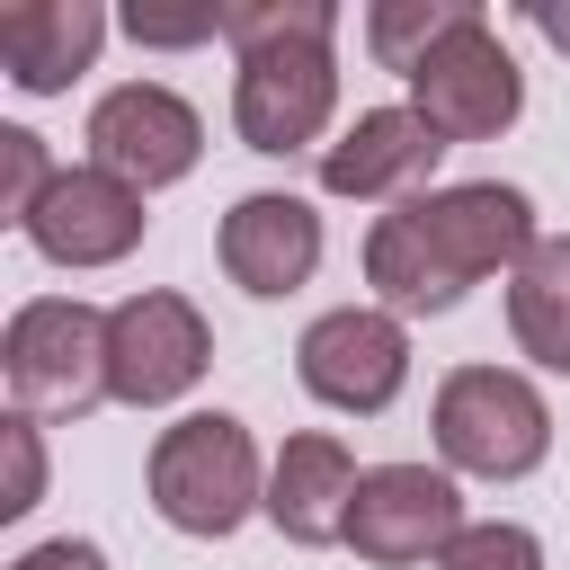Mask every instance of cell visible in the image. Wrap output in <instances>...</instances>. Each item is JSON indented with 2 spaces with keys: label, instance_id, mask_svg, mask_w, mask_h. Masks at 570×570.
I'll return each instance as SVG.
<instances>
[{
  "label": "cell",
  "instance_id": "5",
  "mask_svg": "<svg viewBox=\"0 0 570 570\" xmlns=\"http://www.w3.org/2000/svg\"><path fill=\"white\" fill-rule=\"evenodd\" d=\"M517 107H525V71H517V53L499 45V27L481 9L410 71V116L436 142H490V134L517 125Z\"/></svg>",
  "mask_w": 570,
  "mask_h": 570
},
{
  "label": "cell",
  "instance_id": "10",
  "mask_svg": "<svg viewBox=\"0 0 570 570\" xmlns=\"http://www.w3.org/2000/svg\"><path fill=\"white\" fill-rule=\"evenodd\" d=\"M89 160L125 187H169L205 160V116L169 89V80H125L89 107Z\"/></svg>",
  "mask_w": 570,
  "mask_h": 570
},
{
  "label": "cell",
  "instance_id": "13",
  "mask_svg": "<svg viewBox=\"0 0 570 570\" xmlns=\"http://www.w3.org/2000/svg\"><path fill=\"white\" fill-rule=\"evenodd\" d=\"M356 454H347V436H330V428H303V436H285L276 445V463H267V525L285 534V543H303V552H321V543H347V508H356Z\"/></svg>",
  "mask_w": 570,
  "mask_h": 570
},
{
  "label": "cell",
  "instance_id": "11",
  "mask_svg": "<svg viewBox=\"0 0 570 570\" xmlns=\"http://www.w3.org/2000/svg\"><path fill=\"white\" fill-rule=\"evenodd\" d=\"M142 187H125V178H107L98 160H71V169H53V187L36 196V214L18 223L27 240H36V258H53V267H116L134 240H142Z\"/></svg>",
  "mask_w": 570,
  "mask_h": 570
},
{
  "label": "cell",
  "instance_id": "7",
  "mask_svg": "<svg viewBox=\"0 0 570 570\" xmlns=\"http://www.w3.org/2000/svg\"><path fill=\"white\" fill-rule=\"evenodd\" d=\"M294 374H303V392H312L321 410L374 419V410H392L401 383H410V330H401V312H383V303H338V312H321V321L294 338Z\"/></svg>",
  "mask_w": 570,
  "mask_h": 570
},
{
  "label": "cell",
  "instance_id": "6",
  "mask_svg": "<svg viewBox=\"0 0 570 570\" xmlns=\"http://www.w3.org/2000/svg\"><path fill=\"white\" fill-rule=\"evenodd\" d=\"M205 365H214V330H205V312L187 294L151 285V294H125L107 312V401L169 410V401H187L205 383Z\"/></svg>",
  "mask_w": 570,
  "mask_h": 570
},
{
  "label": "cell",
  "instance_id": "17",
  "mask_svg": "<svg viewBox=\"0 0 570 570\" xmlns=\"http://www.w3.org/2000/svg\"><path fill=\"white\" fill-rule=\"evenodd\" d=\"M508 330L543 374H570V232H543L534 258L508 276Z\"/></svg>",
  "mask_w": 570,
  "mask_h": 570
},
{
  "label": "cell",
  "instance_id": "20",
  "mask_svg": "<svg viewBox=\"0 0 570 570\" xmlns=\"http://www.w3.org/2000/svg\"><path fill=\"white\" fill-rule=\"evenodd\" d=\"M45 187H53L45 134H27V125H0V223H27Z\"/></svg>",
  "mask_w": 570,
  "mask_h": 570
},
{
  "label": "cell",
  "instance_id": "3",
  "mask_svg": "<svg viewBox=\"0 0 570 570\" xmlns=\"http://www.w3.org/2000/svg\"><path fill=\"white\" fill-rule=\"evenodd\" d=\"M0 383L27 419H80L107 401V312L80 294H36L0 330Z\"/></svg>",
  "mask_w": 570,
  "mask_h": 570
},
{
  "label": "cell",
  "instance_id": "22",
  "mask_svg": "<svg viewBox=\"0 0 570 570\" xmlns=\"http://www.w3.org/2000/svg\"><path fill=\"white\" fill-rule=\"evenodd\" d=\"M125 36L134 45H205V36H223V9H125Z\"/></svg>",
  "mask_w": 570,
  "mask_h": 570
},
{
  "label": "cell",
  "instance_id": "2",
  "mask_svg": "<svg viewBox=\"0 0 570 570\" xmlns=\"http://www.w3.org/2000/svg\"><path fill=\"white\" fill-rule=\"evenodd\" d=\"M142 490H151L160 525H178V534H196V543L240 534V525L267 508V463H258L249 419H232V410H187V419H169V428L151 436Z\"/></svg>",
  "mask_w": 570,
  "mask_h": 570
},
{
  "label": "cell",
  "instance_id": "24",
  "mask_svg": "<svg viewBox=\"0 0 570 570\" xmlns=\"http://www.w3.org/2000/svg\"><path fill=\"white\" fill-rule=\"evenodd\" d=\"M534 36H552V45L570 53V9H552V0H543V9H534Z\"/></svg>",
  "mask_w": 570,
  "mask_h": 570
},
{
  "label": "cell",
  "instance_id": "8",
  "mask_svg": "<svg viewBox=\"0 0 570 570\" xmlns=\"http://www.w3.org/2000/svg\"><path fill=\"white\" fill-rule=\"evenodd\" d=\"M410 223L428 232V249H436V267L472 294L481 276H517L525 258H534V196L525 187H508V178H454V187H428V196H410Z\"/></svg>",
  "mask_w": 570,
  "mask_h": 570
},
{
  "label": "cell",
  "instance_id": "4",
  "mask_svg": "<svg viewBox=\"0 0 570 570\" xmlns=\"http://www.w3.org/2000/svg\"><path fill=\"white\" fill-rule=\"evenodd\" d=\"M436 454L472 481H525L552 454V410L517 365H454L436 383Z\"/></svg>",
  "mask_w": 570,
  "mask_h": 570
},
{
  "label": "cell",
  "instance_id": "15",
  "mask_svg": "<svg viewBox=\"0 0 570 570\" xmlns=\"http://www.w3.org/2000/svg\"><path fill=\"white\" fill-rule=\"evenodd\" d=\"M436 151H445V142H436L410 107H365L338 142H321V187L347 196V205H383V196L419 187V178L436 169Z\"/></svg>",
  "mask_w": 570,
  "mask_h": 570
},
{
  "label": "cell",
  "instance_id": "21",
  "mask_svg": "<svg viewBox=\"0 0 570 570\" xmlns=\"http://www.w3.org/2000/svg\"><path fill=\"white\" fill-rule=\"evenodd\" d=\"M0 445H9V490H0V517H27V508L45 499V428H36L27 410H9V419H0Z\"/></svg>",
  "mask_w": 570,
  "mask_h": 570
},
{
  "label": "cell",
  "instance_id": "19",
  "mask_svg": "<svg viewBox=\"0 0 570 570\" xmlns=\"http://www.w3.org/2000/svg\"><path fill=\"white\" fill-rule=\"evenodd\" d=\"M436 570H543V543H534V525L481 517V525H463V534L436 552Z\"/></svg>",
  "mask_w": 570,
  "mask_h": 570
},
{
  "label": "cell",
  "instance_id": "12",
  "mask_svg": "<svg viewBox=\"0 0 570 570\" xmlns=\"http://www.w3.org/2000/svg\"><path fill=\"white\" fill-rule=\"evenodd\" d=\"M214 258L249 303H285L321 267V214L285 187H249V196H232V214L214 232Z\"/></svg>",
  "mask_w": 570,
  "mask_h": 570
},
{
  "label": "cell",
  "instance_id": "23",
  "mask_svg": "<svg viewBox=\"0 0 570 570\" xmlns=\"http://www.w3.org/2000/svg\"><path fill=\"white\" fill-rule=\"evenodd\" d=\"M9 570H107V552H98L89 534H53V543H36V552H18Z\"/></svg>",
  "mask_w": 570,
  "mask_h": 570
},
{
  "label": "cell",
  "instance_id": "9",
  "mask_svg": "<svg viewBox=\"0 0 570 570\" xmlns=\"http://www.w3.org/2000/svg\"><path fill=\"white\" fill-rule=\"evenodd\" d=\"M463 490L436 472V463H374L356 481V508H347V552L374 561V570H436V552L463 534Z\"/></svg>",
  "mask_w": 570,
  "mask_h": 570
},
{
  "label": "cell",
  "instance_id": "1",
  "mask_svg": "<svg viewBox=\"0 0 570 570\" xmlns=\"http://www.w3.org/2000/svg\"><path fill=\"white\" fill-rule=\"evenodd\" d=\"M223 36L240 45L232 71V134L267 160L321 151L330 116H338V9L330 0H258V9H223Z\"/></svg>",
  "mask_w": 570,
  "mask_h": 570
},
{
  "label": "cell",
  "instance_id": "16",
  "mask_svg": "<svg viewBox=\"0 0 570 570\" xmlns=\"http://www.w3.org/2000/svg\"><path fill=\"white\" fill-rule=\"evenodd\" d=\"M365 285H374L383 312H454V303H463V285L436 267V249H428V232L410 223V205L374 214V232H365Z\"/></svg>",
  "mask_w": 570,
  "mask_h": 570
},
{
  "label": "cell",
  "instance_id": "14",
  "mask_svg": "<svg viewBox=\"0 0 570 570\" xmlns=\"http://www.w3.org/2000/svg\"><path fill=\"white\" fill-rule=\"evenodd\" d=\"M107 9L98 0H9L0 9V62H9V80L27 89V98H62L89 62H98V45H107Z\"/></svg>",
  "mask_w": 570,
  "mask_h": 570
},
{
  "label": "cell",
  "instance_id": "18",
  "mask_svg": "<svg viewBox=\"0 0 570 570\" xmlns=\"http://www.w3.org/2000/svg\"><path fill=\"white\" fill-rule=\"evenodd\" d=\"M463 18H472V0H374V9H365V45H374L383 71L410 80V71H419Z\"/></svg>",
  "mask_w": 570,
  "mask_h": 570
}]
</instances>
